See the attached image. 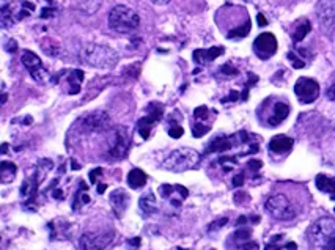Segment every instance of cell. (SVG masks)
Returning <instances> with one entry per match:
<instances>
[{
	"label": "cell",
	"mask_w": 335,
	"mask_h": 250,
	"mask_svg": "<svg viewBox=\"0 0 335 250\" xmlns=\"http://www.w3.org/2000/svg\"><path fill=\"white\" fill-rule=\"evenodd\" d=\"M21 61H22L24 68H26V70L29 71V74L32 76V79L35 82L44 84L47 79H49V73H47V70L44 68L41 58L35 52L26 49V51L22 52V55H21Z\"/></svg>",
	"instance_id": "52a82bcc"
},
{
	"label": "cell",
	"mask_w": 335,
	"mask_h": 250,
	"mask_svg": "<svg viewBox=\"0 0 335 250\" xmlns=\"http://www.w3.org/2000/svg\"><path fill=\"white\" fill-rule=\"evenodd\" d=\"M139 206L145 214H154L157 211V203L153 192H148L139 200Z\"/></svg>",
	"instance_id": "7402d4cb"
},
{
	"label": "cell",
	"mask_w": 335,
	"mask_h": 250,
	"mask_svg": "<svg viewBox=\"0 0 335 250\" xmlns=\"http://www.w3.org/2000/svg\"><path fill=\"white\" fill-rule=\"evenodd\" d=\"M227 222H228V217H222V219H221V220H218V222H212V223L209 225L208 232H214V230H219V228H222V226H224Z\"/></svg>",
	"instance_id": "836d02e7"
},
{
	"label": "cell",
	"mask_w": 335,
	"mask_h": 250,
	"mask_svg": "<svg viewBox=\"0 0 335 250\" xmlns=\"http://www.w3.org/2000/svg\"><path fill=\"white\" fill-rule=\"evenodd\" d=\"M224 54V48L218 46V48H211V49H197L194 52V61L197 65H206L212 60H216L218 57H221Z\"/></svg>",
	"instance_id": "ac0fdd59"
},
{
	"label": "cell",
	"mask_w": 335,
	"mask_h": 250,
	"mask_svg": "<svg viewBox=\"0 0 335 250\" xmlns=\"http://www.w3.org/2000/svg\"><path fill=\"white\" fill-rule=\"evenodd\" d=\"M85 191H87L85 183H81V192L74 197V204H73V208H74V210L84 206V204H87V203H90V195H88Z\"/></svg>",
	"instance_id": "4316f807"
},
{
	"label": "cell",
	"mask_w": 335,
	"mask_h": 250,
	"mask_svg": "<svg viewBox=\"0 0 335 250\" xmlns=\"http://www.w3.org/2000/svg\"><path fill=\"white\" fill-rule=\"evenodd\" d=\"M244 183V173H239L233 178V186L234 187H239V186H243Z\"/></svg>",
	"instance_id": "d590c367"
},
{
	"label": "cell",
	"mask_w": 335,
	"mask_h": 250,
	"mask_svg": "<svg viewBox=\"0 0 335 250\" xmlns=\"http://www.w3.org/2000/svg\"><path fill=\"white\" fill-rule=\"evenodd\" d=\"M257 20H258V26H260V27H266V26H268V20H266V17L263 16L261 13H258V16H257Z\"/></svg>",
	"instance_id": "ab89813d"
},
{
	"label": "cell",
	"mask_w": 335,
	"mask_h": 250,
	"mask_svg": "<svg viewBox=\"0 0 335 250\" xmlns=\"http://www.w3.org/2000/svg\"><path fill=\"white\" fill-rule=\"evenodd\" d=\"M16 48H17V43H16L14 39H10L8 44L5 46V49H7L8 52H16Z\"/></svg>",
	"instance_id": "74e56055"
},
{
	"label": "cell",
	"mask_w": 335,
	"mask_h": 250,
	"mask_svg": "<svg viewBox=\"0 0 335 250\" xmlns=\"http://www.w3.org/2000/svg\"><path fill=\"white\" fill-rule=\"evenodd\" d=\"M308 239L317 250H335V220L321 217L313 222L308 230Z\"/></svg>",
	"instance_id": "7a4b0ae2"
},
{
	"label": "cell",
	"mask_w": 335,
	"mask_h": 250,
	"mask_svg": "<svg viewBox=\"0 0 335 250\" xmlns=\"http://www.w3.org/2000/svg\"><path fill=\"white\" fill-rule=\"evenodd\" d=\"M233 137H218L216 140H214L209 147H208V150H206V153H214V151H228L231 147H233V140H231Z\"/></svg>",
	"instance_id": "cb8c5ba5"
},
{
	"label": "cell",
	"mask_w": 335,
	"mask_h": 250,
	"mask_svg": "<svg viewBox=\"0 0 335 250\" xmlns=\"http://www.w3.org/2000/svg\"><path fill=\"white\" fill-rule=\"evenodd\" d=\"M221 73L225 74V76H236V74H238V70H236L234 66H231L230 63H227V65H224V66L221 68Z\"/></svg>",
	"instance_id": "d6a6232c"
},
{
	"label": "cell",
	"mask_w": 335,
	"mask_h": 250,
	"mask_svg": "<svg viewBox=\"0 0 335 250\" xmlns=\"http://www.w3.org/2000/svg\"><path fill=\"white\" fill-rule=\"evenodd\" d=\"M266 211L277 220L288 222L298 217V206L285 194H274L265 203Z\"/></svg>",
	"instance_id": "5b68a950"
},
{
	"label": "cell",
	"mask_w": 335,
	"mask_h": 250,
	"mask_svg": "<svg viewBox=\"0 0 335 250\" xmlns=\"http://www.w3.org/2000/svg\"><path fill=\"white\" fill-rule=\"evenodd\" d=\"M107 156L110 159H123L128 154L129 150V135L128 131L123 126H115L110 129L109 135H107Z\"/></svg>",
	"instance_id": "8992f818"
},
{
	"label": "cell",
	"mask_w": 335,
	"mask_h": 250,
	"mask_svg": "<svg viewBox=\"0 0 335 250\" xmlns=\"http://www.w3.org/2000/svg\"><path fill=\"white\" fill-rule=\"evenodd\" d=\"M169 2H170V0H151V4H154V5H159V7H161V5H167Z\"/></svg>",
	"instance_id": "b9f144b4"
},
{
	"label": "cell",
	"mask_w": 335,
	"mask_h": 250,
	"mask_svg": "<svg viewBox=\"0 0 335 250\" xmlns=\"http://www.w3.org/2000/svg\"><path fill=\"white\" fill-rule=\"evenodd\" d=\"M139 26V14L126 5H116L109 13V27L116 33H132Z\"/></svg>",
	"instance_id": "3957f363"
},
{
	"label": "cell",
	"mask_w": 335,
	"mask_h": 250,
	"mask_svg": "<svg viewBox=\"0 0 335 250\" xmlns=\"http://www.w3.org/2000/svg\"><path fill=\"white\" fill-rule=\"evenodd\" d=\"M128 184L131 189H140L147 184V173L140 169H132L128 175Z\"/></svg>",
	"instance_id": "44dd1931"
},
{
	"label": "cell",
	"mask_w": 335,
	"mask_h": 250,
	"mask_svg": "<svg viewBox=\"0 0 335 250\" xmlns=\"http://www.w3.org/2000/svg\"><path fill=\"white\" fill-rule=\"evenodd\" d=\"M150 107H151V112L148 113V115L142 117L137 121V131H139V134L142 135L143 139H148L150 137V132H151L153 124L161 120L162 113H164V107L161 104H151Z\"/></svg>",
	"instance_id": "7c38bea8"
},
{
	"label": "cell",
	"mask_w": 335,
	"mask_h": 250,
	"mask_svg": "<svg viewBox=\"0 0 335 250\" xmlns=\"http://www.w3.org/2000/svg\"><path fill=\"white\" fill-rule=\"evenodd\" d=\"M49 16H54V8H44L41 17H49Z\"/></svg>",
	"instance_id": "60d3db41"
},
{
	"label": "cell",
	"mask_w": 335,
	"mask_h": 250,
	"mask_svg": "<svg viewBox=\"0 0 335 250\" xmlns=\"http://www.w3.org/2000/svg\"><path fill=\"white\" fill-rule=\"evenodd\" d=\"M69 76H66L68 85H69V95H77L81 92V85L84 82V71L81 70H71L68 71Z\"/></svg>",
	"instance_id": "d6986e66"
},
{
	"label": "cell",
	"mask_w": 335,
	"mask_h": 250,
	"mask_svg": "<svg viewBox=\"0 0 335 250\" xmlns=\"http://www.w3.org/2000/svg\"><path fill=\"white\" fill-rule=\"evenodd\" d=\"M200 161V154L194 148H178L173 150L169 156L164 159V169L170 172H186L189 169L197 167Z\"/></svg>",
	"instance_id": "277c9868"
},
{
	"label": "cell",
	"mask_w": 335,
	"mask_h": 250,
	"mask_svg": "<svg viewBox=\"0 0 335 250\" xmlns=\"http://www.w3.org/2000/svg\"><path fill=\"white\" fill-rule=\"evenodd\" d=\"M103 175V169H94V170H91L90 172V183L91 184H94L98 181V176H101Z\"/></svg>",
	"instance_id": "e575fe53"
},
{
	"label": "cell",
	"mask_w": 335,
	"mask_h": 250,
	"mask_svg": "<svg viewBox=\"0 0 335 250\" xmlns=\"http://www.w3.org/2000/svg\"><path fill=\"white\" fill-rule=\"evenodd\" d=\"M129 194L125 189H115L110 194V203H112V208L116 214V217H122L123 213L129 208Z\"/></svg>",
	"instance_id": "9a60e30c"
},
{
	"label": "cell",
	"mask_w": 335,
	"mask_h": 250,
	"mask_svg": "<svg viewBox=\"0 0 335 250\" xmlns=\"http://www.w3.org/2000/svg\"><path fill=\"white\" fill-rule=\"evenodd\" d=\"M209 109L206 107V106H202V107H197L195 110H194V117L197 118V120H206L209 115Z\"/></svg>",
	"instance_id": "4dcf8cb0"
},
{
	"label": "cell",
	"mask_w": 335,
	"mask_h": 250,
	"mask_svg": "<svg viewBox=\"0 0 335 250\" xmlns=\"http://www.w3.org/2000/svg\"><path fill=\"white\" fill-rule=\"evenodd\" d=\"M312 30V24H310V20L308 19H302L299 24H298V27H296V32L293 33V41L294 43H299V41H302L307 35H308V32Z\"/></svg>",
	"instance_id": "d4e9b609"
},
{
	"label": "cell",
	"mask_w": 335,
	"mask_h": 250,
	"mask_svg": "<svg viewBox=\"0 0 335 250\" xmlns=\"http://www.w3.org/2000/svg\"><path fill=\"white\" fill-rule=\"evenodd\" d=\"M209 126H205V124H200V123H195L194 126H192V135L194 137H202V135H205V134H208L209 132Z\"/></svg>",
	"instance_id": "83f0119b"
},
{
	"label": "cell",
	"mask_w": 335,
	"mask_h": 250,
	"mask_svg": "<svg viewBox=\"0 0 335 250\" xmlns=\"http://www.w3.org/2000/svg\"><path fill=\"white\" fill-rule=\"evenodd\" d=\"M288 115H290V106L285 104V102L277 101V102L274 104V107H272V113H271L269 118H268L269 128L279 126L282 121H285L286 118H288Z\"/></svg>",
	"instance_id": "e0dca14e"
},
{
	"label": "cell",
	"mask_w": 335,
	"mask_h": 250,
	"mask_svg": "<svg viewBox=\"0 0 335 250\" xmlns=\"http://www.w3.org/2000/svg\"><path fill=\"white\" fill-rule=\"evenodd\" d=\"M249 32H250V20L247 19L243 26H239V27L230 30L227 33V38L228 39H243V38H246L249 35Z\"/></svg>",
	"instance_id": "484cf974"
},
{
	"label": "cell",
	"mask_w": 335,
	"mask_h": 250,
	"mask_svg": "<svg viewBox=\"0 0 335 250\" xmlns=\"http://www.w3.org/2000/svg\"><path fill=\"white\" fill-rule=\"evenodd\" d=\"M81 58L84 63L98 68V70H112L118 63V54L104 44H94L90 43L82 49Z\"/></svg>",
	"instance_id": "6da1fadb"
},
{
	"label": "cell",
	"mask_w": 335,
	"mask_h": 250,
	"mask_svg": "<svg viewBox=\"0 0 335 250\" xmlns=\"http://www.w3.org/2000/svg\"><path fill=\"white\" fill-rule=\"evenodd\" d=\"M330 197H332V200H335V194H332Z\"/></svg>",
	"instance_id": "f6af8a7d"
},
{
	"label": "cell",
	"mask_w": 335,
	"mask_h": 250,
	"mask_svg": "<svg viewBox=\"0 0 335 250\" xmlns=\"http://www.w3.org/2000/svg\"><path fill=\"white\" fill-rule=\"evenodd\" d=\"M293 145H294V140L291 137L280 134V135L272 137V140L269 142V151L274 154H286L291 151Z\"/></svg>",
	"instance_id": "2e32d148"
},
{
	"label": "cell",
	"mask_w": 335,
	"mask_h": 250,
	"mask_svg": "<svg viewBox=\"0 0 335 250\" xmlns=\"http://www.w3.org/2000/svg\"><path fill=\"white\" fill-rule=\"evenodd\" d=\"M106 187H107L106 184H100V186H98V194H104V192H106Z\"/></svg>",
	"instance_id": "7bdbcfd3"
},
{
	"label": "cell",
	"mask_w": 335,
	"mask_h": 250,
	"mask_svg": "<svg viewBox=\"0 0 335 250\" xmlns=\"http://www.w3.org/2000/svg\"><path fill=\"white\" fill-rule=\"evenodd\" d=\"M294 93L301 104H312L320 96V84L310 77H299L294 84Z\"/></svg>",
	"instance_id": "9c48e42d"
},
{
	"label": "cell",
	"mask_w": 335,
	"mask_h": 250,
	"mask_svg": "<svg viewBox=\"0 0 335 250\" xmlns=\"http://www.w3.org/2000/svg\"><path fill=\"white\" fill-rule=\"evenodd\" d=\"M47 4H54V0H46Z\"/></svg>",
	"instance_id": "ee69618b"
},
{
	"label": "cell",
	"mask_w": 335,
	"mask_h": 250,
	"mask_svg": "<svg viewBox=\"0 0 335 250\" xmlns=\"http://www.w3.org/2000/svg\"><path fill=\"white\" fill-rule=\"evenodd\" d=\"M326 96H327V99H330V101H335V82L327 88V93H326Z\"/></svg>",
	"instance_id": "8d00e7d4"
},
{
	"label": "cell",
	"mask_w": 335,
	"mask_h": 250,
	"mask_svg": "<svg viewBox=\"0 0 335 250\" xmlns=\"http://www.w3.org/2000/svg\"><path fill=\"white\" fill-rule=\"evenodd\" d=\"M183 134H184V129L181 126H178V124H173L169 129V135H170V137H173V139H180Z\"/></svg>",
	"instance_id": "1f68e13d"
},
{
	"label": "cell",
	"mask_w": 335,
	"mask_h": 250,
	"mask_svg": "<svg viewBox=\"0 0 335 250\" xmlns=\"http://www.w3.org/2000/svg\"><path fill=\"white\" fill-rule=\"evenodd\" d=\"M81 124L85 131H106L110 126V117L106 112H91L81 120Z\"/></svg>",
	"instance_id": "4fadbf2b"
},
{
	"label": "cell",
	"mask_w": 335,
	"mask_h": 250,
	"mask_svg": "<svg viewBox=\"0 0 335 250\" xmlns=\"http://www.w3.org/2000/svg\"><path fill=\"white\" fill-rule=\"evenodd\" d=\"M113 236V232H85L79 239V245L82 250H104Z\"/></svg>",
	"instance_id": "30bf717a"
},
{
	"label": "cell",
	"mask_w": 335,
	"mask_h": 250,
	"mask_svg": "<svg viewBox=\"0 0 335 250\" xmlns=\"http://www.w3.org/2000/svg\"><path fill=\"white\" fill-rule=\"evenodd\" d=\"M261 161H250L249 162V169L252 170V172H257V170H260L261 169Z\"/></svg>",
	"instance_id": "f35d334b"
},
{
	"label": "cell",
	"mask_w": 335,
	"mask_h": 250,
	"mask_svg": "<svg viewBox=\"0 0 335 250\" xmlns=\"http://www.w3.org/2000/svg\"><path fill=\"white\" fill-rule=\"evenodd\" d=\"M277 39L272 33H261L253 41V52L260 60H269L277 52Z\"/></svg>",
	"instance_id": "8fae6325"
},
{
	"label": "cell",
	"mask_w": 335,
	"mask_h": 250,
	"mask_svg": "<svg viewBox=\"0 0 335 250\" xmlns=\"http://www.w3.org/2000/svg\"><path fill=\"white\" fill-rule=\"evenodd\" d=\"M159 194L162 198L169 200L173 206H181L183 200L189 197V191L180 184H162L159 187Z\"/></svg>",
	"instance_id": "5bb4252c"
},
{
	"label": "cell",
	"mask_w": 335,
	"mask_h": 250,
	"mask_svg": "<svg viewBox=\"0 0 335 250\" xmlns=\"http://www.w3.org/2000/svg\"><path fill=\"white\" fill-rule=\"evenodd\" d=\"M258 248H260L258 244L253 242V241H246V242L234 245V250H258Z\"/></svg>",
	"instance_id": "f546056e"
},
{
	"label": "cell",
	"mask_w": 335,
	"mask_h": 250,
	"mask_svg": "<svg viewBox=\"0 0 335 250\" xmlns=\"http://www.w3.org/2000/svg\"><path fill=\"white\" fill-rule=\"evenodd\" d=\"M315 184L321 192L326 194H335V178L333 176H327V175H318L315 179Z\"/></svg>",
	"instance_id": "603a6c76"
},
{
	"label": "cell",
	"mask_w": 335,
	"mask_h": 250,
	"mask_svg": "<svg viewBox=\"0 0 335 250\" xmlns=\"http://www.w3.org/2000/svg\"><path fill=\"white\" fill-rule=\"evenodd\" d=\"M16 173H17L16 164L8 162V161L0 162V181H2L4 184H10L11 181H14Z\"/></svg>",
	"instance_id": "ffe728a7"
},
{
	"label": "cell",
	"mask_w": 335,
	"mask_h": 250,
	"mask_svg": "<svg viewBox=\"0 0 335 250\" xmlns=\"http://www.w3.org/2000/svg\"><path fill=\"white\" fill-rule=\"evenodd\" d=\"M288 60L291 61V65H293V68H296V70H301V68H304L305 66V61L302 60V58H299V57H296V54L294 52H288Z\"/></svg>",
	"instance_id": "f1b7e54d"
},
{
	"label": "cell",
	"mask_w": 335,
	"mask_h": 250,
	"mask_svg": "<svg viewBox=\"0 0 335 250\" xmlns=\"http://www.w3.org/2000/svg\"><path fill=\"white\" fill-rule=\"evenodd\" d=\"M317 17L324 35H332L335 30V0H320L317 5Z\"/></svg>",
	"instance_id": "ba28073f"
}]
</instances>
